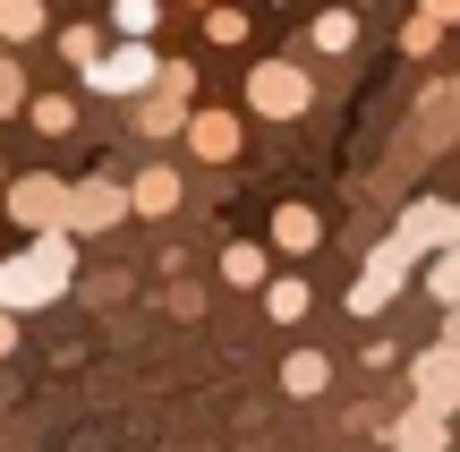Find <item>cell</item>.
Segmentation results:
<instances>
[{
  "mask_svg": "<svg viewBox=\"0 0 460 452\" xmlns=\"http://www.w3.org/2000/svg\"><path fill=\"white\" fill-rule=\"evenodd\" d=\"M401 282H410V256L384 239V248L367 256V273L349 282V316H376V307H393V299H401Z\"/></svg>",
  "mask_w": 460,
  "mask_h": 452,
  "instance_id": "52a82bcc",
  "label": "cell"
},
{
  "mask_svg": "<svg viewBox=\"0 0 460 452\" xmlns=\"http://www.w3.org/2000/svg\"><path fill=\"white\" fill-rule=\"evenodd\" d=\"M452 94H460V85H452Z\"/></svg>",
  "mask_w": 460,
  "mask_h": 452,
  "instance_id": "4dcf8cb0",
  "label": "cell"
},
{
  "mask_svg": "<svg viewBox=\"0 0 460 452\" xmlns=\"http://www.w3.org/2000/svg\"><path fill=\"white\" fill-rule=\"evenodd\" d=\"M435 43H444V26H435V17H427V9H418V17H410V26H401V51H435Z\"/></svg>",
  "mask_w": 460,
  "mask_h": 452,
  "instance_id": "7402d4cb",
  "label": "cell"
},
{
  "mask_svg": "<svg viewBox=\"0 0 460 452\" xmlns=\"http://www.w3.org/2000/svg\"><path fill=\"white\" fill-rule=\"evenodd\" d=\"M9 222L17 231H68V180H51V171L9 180Z\"/></svg>",
  "mask_w": 460,
  "mask_h": 452,
  "instance_id": "8992f818",
  "label": "cell"
},
{
  "mask_svg": "<svg viewBox=\"0 0 460 452\" xmlns=\"http://www.w3.org/2000/svg\"><path fill=\"white\" fill-rule=\"evenodd\" d=\"M68 273H77V231H34V248H17L0 265V307L34 316V307H51L68 290Z\"/></svg>",
  "mask_w": 460,
  "mask_h": 452,
  "instance_id": "6da1fadb",
  "label": "cell"
},
{
  "mask_svg": "<svg viewBox=\"0 0 460 452\" xmlns=\"http://www.w3.org/2000/svg\"><path fill=\"white\" fill-rule=\"evenodd\" d=\"M154 68H163V51H154L146 34H119L111 51H94V60H85V85H94V94H146Z\"/></svg>",
  "mask_w": 460,
  "mask_h": 452,
  "instance_id": "7a4b0ae2",
  "label": "cell"
},
{
  "mask_svg": "<svg viewBox=\"0 0 460 452\" xmlns=\"http://www.w3.org/2000/svg\"><path fill=\"white\" fill-rule=\"evenodd\" d=\"M60 51H68V60H77V68H85V60H94V51H102V34H94V26H68V34H60Z\"/></svg>",
  "mask_w": 460,
  "mask_h": 452,
  "instance_id": "cb8c5ba5",
  "label": "cell"
},
{
  "mask_svg": "<svg viewBox=\"0 0 460 452\" xmlns=\"http://www.w3.org/2000/svg\"><path fill=\"white\" fill-rule=\"evenodd\" d=\"M315 239H324L315 205H281V214H273V248H281V256H315Z\"/></svg>",
  "mask_w": 460,
  "mask_h": 452,
  "instance_id": "7c38bea8",
  "label": "cell"
},
{
  "mask_svg": "<svg viewBox=\"0 0 460 452\" xmlns=\"http://www.w3.org/2000/svg\"><path fill=\"white\" fill-rule=\"evenodd\" d=\"M418 9H427L435 26H460V0H418Z\"/></svg>",
  "mask_w": 460,
  "mask_h": 452,
  "instance_id": "484cf974",
  "label": "cell"
},
{
  "mask_svg": "<svg viewBox=\"0 0 460 452\" xmlns=\"http://www.w3.org/2000/svg\"><path fill=\"white\" fill-rule=\"evenodd\" d=\"M0 34H9V43L43 34V0H0Z\"/></svg>",
  "mask_w": 460,
  "mask_h": 452,
  "instance_id": "d6986e66",
  "label": "cell"
},
{
  "mask_svg": "<svg viewBox=\"0 0 460 452\" xmlns=\"http://www.w3.org/2000/svg\"><path fill=\"white\" fill-rule=\"evenodd\" d=\"M205 34H214V43H247V17L239 9H205Z\"/></svg>",
  "mask_w": 460,
  "mask_h": 452,
  "instance_id": "603a6c76",
  "label": "cell"
},
{
  "mask_svg": "<svg viewBox=\"0 0 460 452\" xmlns=\"http://www.w3.org/2000/svg\"><path fill=\"white\" fill-rule=\"evenodd\" d=\"M188 154L197 163H230L239 154V120L230 111H188Z\"/></svg>",
  "mask_w": 460,
  "mask_h": 452,
  "instance_id": "8fae6325",
  "label": "cell"
},
{
  "mask_svg": "<svg viewBox=\"0 0 460 452\" xmlns=\"http://www.w3.org/2000/svg\"><path fill=\"white\" fill-rule=\"evenodd\" d=\"M427 290H435V299H460V239H452V248H435V265H427Z\"/></svg>",
  "mask_w": 460,
  "mask_h": 452,
  "instance_id": "ac0fdd59",
  "label": "cell"
},
{
  "mask_svg": "<svg viewBox=\"0 0 460 452\" xmlns=\"http://www.w3.org/2000/svg\"><path fill=\"white\" fill-rule=\"evenodd\" d=\"M26 120H34L43 137H68V129H77V102H68V94H34V102H26Z\"/></svg>",
  "mask_w": 460,
  "mask_h": 452,
  "instance_id": "e0dca14e",
  "label": "cell"
},
{
  "mask_svg": "<svg viewBox=\"0 0 460 452\" xmlns=\"http://www.w3.org/2000/svg\"><path fill=\"white\" fill-rule=\"evenodd\" d=\"M264 316H273V324H298V316H307V282H298V273L264 282Z\"/></svg>",
  "mask_w": 460,
  "mask_h": 452,
  "instance_id": "2e32d148",
  "label": "cell"
},
{
  "mask_svg": "<svg viewBox=\"0 0 460 452\" xmlns=\"http://www.w3.org/2000/svg\"><path fill=\"white\" fill-rule=\"evenodd\" d=\"M188 94H197V68H188V60H163V68H154V85L137 94V129H146V137L188 129Z\"/></svg>",
  "mask_w": 460,
  "mask_h": 452,
  "instance_id": "277c9868",
  "label": "cell"
},
{
  "mask_svg": "<svg viewBox=\"0 0 460 452\" xmlns=\"http://www.w3.org/2000/svg\"><path fill=\"white\" fill-rule=\"evenodd\" d=\"M26 102V77H17V60H0V111H17Z\"/></svg>",
  "mask_w": 460,
  "mask_h": 452,
  "instance_id": "d4e9b609",
  "label": "cell"
},
{
  "mask_svg": "<svg viewBox=\"0 0 460 452\" xmlns=\"http://www.w3.org/2000/svg\"><path fill=\"white\" fill-rule=\"evenodd\" d=\"M281 385H290L298 402H315V393L332 385V359L324 350H290V359H281Z\"/></svg>",
  "mask_w": 460,
  "mask_h": 452,
  "instance_id": "5bb4252c",
  "label": "cell"
},
{
  "mask_svg": "<svg viewBox=\"0 0 460 452\" xmlns=\"http://www.w3.org/2000/svg\"><path fill=\"white\" fill-rule=\"evenodd\" d=\"M0 180H9V171H0Z\"/></svg>",
  "mask_w": 460,
  "mask_h": 452,
  "instance_id": "f546056e",
  "label": "cell"
},
{
  "mask_svg": "<svg viewBox=\"0 0 460 452\" xmlns=\"http://www.w3.org/2000/svg\"><path fill=\"white\" fill-rule=\"evenodd\" d=\"M119 214H128V188H119V180H68V231H77V239L111 231Z\"/></svg>",
  "mask_w": 460,
  "mask_h": 452,
  "instance_id": "ba28073f",
  "label": "cell"
},
{
  "mask_svg": "<svg viewBox=\"0 0 460 452\" xmlns=\"http://www.w3.org/2000/svg\"><path fill=\"white\" fill-rule=\"evenodd\" d=\"M188 9H214V0H188Z\"/></svg>",
  "mask_w": 460,
  "mask_h": 452,
  "instance_id": "f1b7e54d",
  "label": "cell"
},
{
  "mask_svg": "<svg viewBox=\"0 0 460 452\" xmlns=\"http://www.w3.org/2000/svg\"><path fill=\"white\" fill-rule=\"evenodd\" d=\"M111 26L119 34H154L163 26V0H111Z\"/></svg>",
  "mask_w": 460,
  "mask_h": 452,
  "instance_id": "ffe728a7",
  "label": "cell"
},
{
  "mask_svg": "<svg viewBox=\"0 0 460 452\" xmlns=\"http://www.w3.org/2000/svg\"><path fill=\"white\" fill-rule=\"evenodd\" d=\"M307 102H315V85H307V68H298V60H256V68H247V111L298 120Z\"/></svg>",
  "mask_w": 460,
  "mask_h": 452,
  "instance_id": "3957f363",
  "label": "cell"
},
{
  "mask_svg": "<svg viewBox=\"0 0 460 452\" xmlns=\"http://www.w3.org/2000/svg\"><path fill=\"white\" fill-rule=\"evenodd\" d=\"M128 214H180V171H137Z\"/></svg>",
  "mask_w": 460,
  "mask_h": 452,
  "instance_id": "4fadbf2b",
  "label": "cell"
},
{
  "mask_svg": "<svg viewBox=\"0 0 460 452\" xmlns=\"http://www.w3.org/2000/svg\"><path fill=\"white\" fill-rule=\"evenodd\" d=\"M444 350H460V299H452V324H444Z\"/></svg>",
  "mask_w": 460,
  "mask_h": 452,
  "instance_id": "83f0119b",
  "label": "cell"
},
{
  "mask_svg": "<svg viewBox=\"0 0 460 452\" xmlns=\"http://www.w3.org/2000/svg\"><path fill=\"white\" fill-rule=\"evenodd\" d=\"M452 239H460V205H452V197H418L410 214H401V231H393V248H401V256H410V265H418V256H435V248H452Z\"/></svg>",
  "mask_w": 460,
  "mask_h": 452,
  "instance_id": "5b68a950",
  "label": "cell"
},
{
  "mask_svg": "<svg viewBox=\"0 0 460 452\" xmlns=\"http://www.w3.org/2000/svg\"><path fill=\"white\" fill-rule=\"evenodd\" d=\"M410 385H418V402L427 410H460V350H444V341H435V350H418V368H410Z\"/></svg>",
  "mask_w": 460,
  "mask_h": 452,
  "instance_id": "9c48e42d",
  "label": "cell"
},
{
  "mask_svg": "<svg viewBox=\"0 0 460 452\" xmlns=\"http://www.w3.org/2000/svg\"><path fill=\"white\" fill-rule=\"evenodd\" d=\"M349 43H358V17H349V9H324V17H315V51H349Z\"/></svg>",
  "mask_w": 460,
  "mask_h": 452,
  "instance_id": "44dd1931",
  "label": "cell"
},
{
  "mask_svg": "<svg viewBox=\"0 0 460 452\" xmlns=\"http://www.w3.org/2000/svg\"><path fill=\"white\" fill-rule=\"evenodd\" d=\"M222 273H230L239 290H256L264 273H273V248H256V239H230V248H222Z\"/></svg>",
  "mask_w": 460,
  "mask_h": 452,
  "instance_id": "9a60e30c",
  "label": "cell"
},
{
  "mask_svg": "<svg viewBox=\"0 0 460 452\" xmlns=\"http://www.w3.org/2000/svg\"><path fill=\"white\" fill-rule=\"evenodd\" d=\"M9 350H17V316L0 307V359H9Z\"/></svg>",
  "mask_w": 460,
  "mask_h": 452,
  "instance_id": "4316f807",
  "label": "cell"
},
{
  "mask_svg": "<svg viewBox=\"0 0 460 452\" xmlns=\"http://www.w3.org/2000/svg\"><path fill=\"white\" fill-rule=\"evenodd\" d=\"M384 444H393V452H444V444H452V419L418 402L410 419H393V427H384Z\"/></svg>",
  "mask_w": 460,
  "mask_h": 452,
  "instance_id": "30bf717a",
  "label": "cell"
}]
</instances>
